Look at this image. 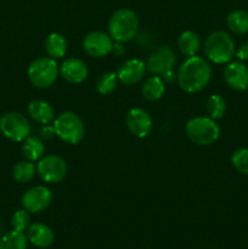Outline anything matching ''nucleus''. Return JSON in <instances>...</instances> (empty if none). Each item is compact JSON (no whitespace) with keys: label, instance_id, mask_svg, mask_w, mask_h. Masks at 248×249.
Instances as JSON below:
<instances>
[{"label":"nucleus","instance_id":"9b49d317","mask_svg":"<svg viewBox=\"0 0 248 249\" xmlns=\"http://www.w3.org/2000/svg\"><path fill=\"white\" fill-rule=\"evenodd\" d=\"M125 123L128 130L134 136L139 139H143L148 136L152 131L153 122L147 111L143 108H131L126 113Z\"/></svg>","mask_w":248,"mask_h":249},{"label":"nucleus","instance_id":"6e6552de","mask_svg":"<svg viewBox=\"0 0 248 249\" xmlns=\"http://www.w3.org/2000/svg\"><path fill=\"white\" fill-rule=\"evenodd\" d=\"M67 163L56 155H48L40 158L36 164V173L44 182L57 184L67 175Z\"/></svg>","mask_w":248,"mask_h":249},{"label":"nucleus","instance_id":"f03ea898","mask_svg":"<svg viewBox=\"0 0 248 249\" xmlns=\"http://www.w3.org/2000/svg\"><path fill=\"white\" fill-rule=\"evenodd\" d=\"M139 29L138 15L130 9H119L108 21L109 36L117 43H126L134 39Z\"/></svg>","mask_w":248,"mask_h":249},{"label":"nucleus","instance_id":"7ed1b4c3","mask_svg":"<svg viewBox=\"0 0 248 249\" xmlns=\"http://www.w3.org/2000/svg\"><path fill=\"white\" fill-rule=\"evenodd\" d=\"M204 53L214 63H229L235 56L236 48L230 34L224 31H215L207 36L204 41Z\"/></svg>","mask_w":248,"mask_h":249},{"label":"nucleus","instance_id":"20e7f679","mask_svg":"<svg viewBox=\"0 0 248 249\" xmlns=\"http://www.w3.org/2000/svg\"><path fill=\"white\" fill-rule=\"evenodd\" d=\"M187 136L194 143L199 146H209L220 136V128L211 117H195L186 124Z\"/></svg>","mask_w":248,"mask_h":249},{"label":"nucleus","instance_id":"c85d7f7f","mask_svg":"<svg viewBox=\"0 0 248 249\" xmlns=\"http://www.w3.org/2000/svg\"><path fill=\"white\" fill-rule=\"evenodd\" d=\"M236 56L240 61L243 62H248V41L243 43L242 45L238 48V50L236 51Z\"/></svg>","mask_w":248,"mask_h":249},{"label":"nucleus","instance_id":"393cba45","mask_svg":"<svg viewBox=\"0 0 248 249\" xmlns=\"http://www.w3.org/2000/svg\"><path fill=\"white\" fill-rule=\"evenodd\" d=\"M207 113L212 119H221L226 112V101L223 96L215 94L208 97L206 104Z\"/></svg>","mask_w":248,"mask_h":249},{"label":"nucleus","instance_id":"39448f33","mask_svg":"<svg viewBox=\"0 0 248 249\" xmlns=\"http://www.w3.org/2000/svg\"><path fill=\"white\" fill-rule=\"evenodd\" d=\"M60 68L56 60L51 57H39L32 61L27 70V75L33 87L38 89L50 88L56 82Z\"/></svg>","mask_w":248,"mask_h":249},{"label":"nucleus","instance_id":"4468645a","mask_svg":"<svg viewBox=\"0 0 248 249\" xmlns=\"http://www.w3.org/2000/svg\"><path fill=\"white\" fill-rule=\"evenodd\" d=\"M146 73V65L139 58H130L119 66L117 77L121 83L125 85H133L140 82Z\"/></svg>","mask_w":248,"mask_h":249},{"label":"nucleus","instance_id":"ddd939ff","mask_svg":"<svg viewBox=\"0 0 248 249\" xmlns=\"http://www.w3.org/2000/svg\"><path fill=\"white\" fill-rule=\"evenodd\" d=\"M224 79L231 89L245 91L248 89V67L242 61L229 62L224 70Z\"/></svg>","mask_w":248,"mask_h":249},{"label":"nucleus","instance_id":"aec40b11","mask_svg":"<svg viewBox=\"0 0 248 249\" xmlns=\"http://www.w3.org/2000/svg\"><path fill=\"white\" fill-rule=\"evenodd\" d=\"M164 91L165 83L163 82V79L159 75H153V77L148 78L143 83L142 88H141L142 96L147 101H157V100H159L164 95Z\"/></svg>","mask_w":248,"mask_h":249},{"label":"nucleus","instance_id":"7c9ffc66","mask_svg":"<svg viewBox=\"0 0 248 249\" xmlns=\"http://www.w3.org/2000/svg\"><path fill=\"white\" fill-rule=\"evenodd\" d=\"M163 82L164 83H168V84H172V83H174L175 80H177V74H175L174 71L170 70L168 71V72H165L164 74H163Z\"/></svg>","mask_w":248,"mask_h":249},{"label":"nucleus","instance_id":"dca6fc26","mask_svg":"<svg viewBox=\"0 0 248 249\" xmlns=\"http://www.w3.org/2000/svg\"><path fill=\"white\" fill-rule=\"evenodd\" d=\"M27 238L33 246L38 248L50 247L55 240V235L51 228L43 223H35L27 230Z\"/></svg>","mask_w":248,"mask_h":249},{"label":"nucleus","instance_id":"f257e3e1","mask_svg":"<svg viewBox=\"0 0 248 249\" xmlns=\"http://www.w3.org/2000/svg\"><path fill=\"white\" fill-rule=\"evenodd\" d=\"M212 79V68L199 56L187 57L177 71L179 87L187 94H197L206 89Z\"/></svg>","mask_w":248,"mask_h":249},{"label":"nucleus","instance_id":"a211bd4d","mask_svg":"<svg viewBox=\"0 0 248 249\" xmlns=\"http://www.w3.org/2000/svg\"><path fill=\"white\" fill-rule=\"evenodd\" d=\"M177 46L182 55L192 57V56H196L201 49V38L196 32L185 31L180 34L177 39Z\"/></svg>","mask_w":248,"mask_h":249},{"label":"nucleus","instance_id":"9d476101","mask_svg":"<svg viewBox=\"0 0 248 249\" xmlns=\"http://www.w3.org/2000/svg\"><path fill=\"white\" fill-rule=\"evenodd\" d=\"M177 63V56L170 46H158L148 56L146 68L155 75H163L168 71L173 70Z\"/></svg>","mask_w":248,"mask_h":249},{"label":"nucleus","instance_id":"1a4fd4ad","mask_svg":"<svg viewBox=\"0 0 248 249\" xmlns=\"http://www.w3.org/2000/svg\"><path fill=\"white\" fill-rule=\"evenodd\" d=\"M22 206L28 213L38 214L49 208L53 202V192L46 186L39 185L27 190L22 196Z\"/></svg>","mask_w":248,"mask_h":249},{"label":"nucleus","instance_id":"4be33fe9","mask_svg":"<svg viewBox=\"0 0 248 249\" xmlns=\"http://www.w3.org/2000/svg\"><path fill=\"white\" fill-rule=\"evenodd\" d=\"M226 23L232 33H248V12L245 10H233L228 15Z\"/></svg>","mask_w":248,"mask_h":249},{"label":"nucleus","instance_id":"b1692460","mask_svg":"<svg viewBox=\"0 0 248 249\" xmlns=\"http://www.w3.org/2000/svg\"><path fill=\"white\" fill-rule=\"evenodd\" d=\"M27 246L28 238L21 231H9L0 240V249H27Z\"/></svg>","mask_w":248,"mask_h":249},{"label":"nucleus","instance_id":"0eeeda50","mask_svg":"<svg viewBox=\"0 0 248 249\" xmlns=\"http://www.w3.org/2000/svg\"><path fill=\"white\" fill-rule=\"evenodd\" d=\"M0 131L14 142H23L31 135V124L19 112H7L0 117Z\"/></svg>","mask_w":248,"mask_h":249},{"label":"nucleus","instance_id":"6ab92c4d","mask_svg":"<svg viewBox=\"0 0 248 249\" xmlns=\"http://www.w3.org/2000/svg\"><path fill=\"white\" fill-rule=\"evenodd\" d=\"M22 153H23V157L26 158L27 160L36 162V160H39L40 158L44 157L45 146H44V142L41 141V139H39L38 136L29 135L26 140H23Z\"/></svg>","mask_w":248,"mask_h":249},{"label":"nucleus","instance_id":"5701e85b","mask_svg":"<svg viewBox=\"0 0 248 249\" xmlns=\"http://www.w3.org/2000/svg\"><path fill=\"white\" fill-rule=\"evenodd\" d=\"M36 167L31 160H21L16 163L12 169V178L18 184H27L35 177Z\"/></svg>","mask_w":248,"mask_h":249},{"label":"nucleus","instance_id":"a878e982","mask_svg":"<svg viewBox=\"0 0 248 249\" xmlns=\"http://www.w3.org/2000/svg\"><path fill=\"white\" fill-rule=\"evenodd\" d=\"M118 77L117 73L106 72L100 75L96 80V90L101 95H109L113 92L117 88Z\"/></svg>","mask_w":248,"mask_h":249},{"label":"nucleus","instance_id":"cd10ccee","mask_svg":"<svg viewBox=\"0 0 248 249\" xmlns=\"http://www.w3.org/2000/svg\"><path fill=\"white\" fill-rule=\"evenodd\" d=\"M11 225L14 230L21 231V232L28 230L31 226V216H29L28 212L26 209H19V211L15 212L11 219Z\"/></svg>","mask_w":248,"mask_h":249},{"label":"nucleus","instance_id":"2eb2a0df","mask_svg":"<svg viewBox=\"0 0 248 249\" xmlns=\"http://www.w3.org/2000/svg\"><path fill=\"white\" fill-rule=\"evenodd\" d=\"M60 74L66 82L71 84H79L87 79L89 70L84 61L72 57L63 61L60 67Z\"/></svg>","mask_w":248,"mask_h":249},{"label":"nucleus","instance_id":"412c9836","mask_svg":"<svg viewBox=\"0 0 248 249\" xmlns=\"http://www.w3.org/2000/svg\"><path fill=\"white\" fill-rule=\"evenodd\" d=\"M45 51L51 58L58 60L67 53V40L58 33H51L45 40Z\"/></svg>","mask_w":248,"mask_h":249},{"label":"nucleus","instance_id":"423d86ee","mask_svg":"<svg viewBox=\"0 0 248 249\" xmlns=\"http://www.w3.org/2000/svg\"><path fill=\"white\" fill-rule=\"evenodd\" d=\"M55 134L70 145H77L84 139L85 126L79 116L73 112H63L53 119Z\"/></svg>","mask_w":248,"mask_h":249},{"label":"nucleus","instance_id":"f3484780","mask_svg":"<svg viewBox=\"0 0 248 249\" xmlns=\"http://www.w3.org/2000/svg\"><path fill=\"white\" fill-rule=\"evenodd\" d=\"M29 117L39 124H49L55 119V112L51 105L44 100H34L28 105Z\"/></svg>","mask_w":248,"mask_h":249},{"label":"nucleus","instance_id":"f8f14e48","mask_svg":"<svg viewBox=\"0 0 248 249\" xmlns=\"http://www.w3.org/2000/svg\"><path fill=\"white\" fill-rule=\"evenodd\" d=\"M83 48L88 55L92 57H104L112 53L113 39L104 32H91L87 34L83 40Z\"/></svg>","mask_w":248,"mask_h":249},{"label":"nucleus","instance_id":"c756f323","mask_svg":"<svg viewBox=\"0 0 248 249\" xmlns=\"http://www.w3.org/2000/svg\"><path fill=\"white\" fill-rule=\"evenodd\" d=\"M53 135H56L55 129H53V126H49L48 124H45V126L40 130V136L43 139H46V140L51 139Z\"/></svg>","mask_w":248,"mask_h":249},{"label":"nucleus","instance_id":"2f4dec72","mask_svg":"<svg viewBox=\"0 0 248 249\" xmlns=\"http://www.w3.org/2000/svg\"><path fill=\"white\" fill-rule=\"evenodd\" d=\"M112 51H113L116 55L119 56L124 53V48L121 45V44H113V49H112Z\"/></svg>","mask_w":248,"mask_h":249},{"label":"nucleus","instance_id":"bb28decb","mask_svg":"<svg viewBox=\"0 0 248 249\" xmlns=\"http://www.w3.org/2000/svg\"><path fill=\"white\" fill-rule=\"evenodd\" d=\"M231 163L238 173L248 177V148L242 147L236 150L231 156Z\"/></svg>","mask_w":248,"mask_h":249}]
</instances>
